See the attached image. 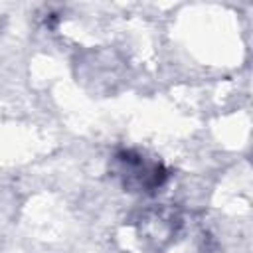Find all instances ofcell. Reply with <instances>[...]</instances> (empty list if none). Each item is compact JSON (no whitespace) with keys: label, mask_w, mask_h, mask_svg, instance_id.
<instances>
[{"label":"cell","mask_w":253,"mask_h":253,"mask_svg":"<svg viewBox=\"0 0 253 253\" xmlns=\"http://www.w3.org/2000/svg\"><path fill=\"white\" fill-rule=\"evenodd\" d=\"M111 174L121 182L125 192L156 194L170 178V170L154 158L144 156L134 148H119L109 164Z\"/></svg>","instance_id":"cell-1"},{"label":"cell","mask_w":253,"mask_h":253,"mask_svg":"<svg viewBox=\"0 0 253 253\" xmlns=\"http://www.w3.org/2000/svg\"><path fill=\"white\" fill-rule=\"evenodd\" d=\"M180 215L170 208H154L146 210L140 217V233H144L146 239L154 241L156 245H162L170 241L178 229H180Z\"/></svg>","instance_id":"cell-2"}]
</instances>
